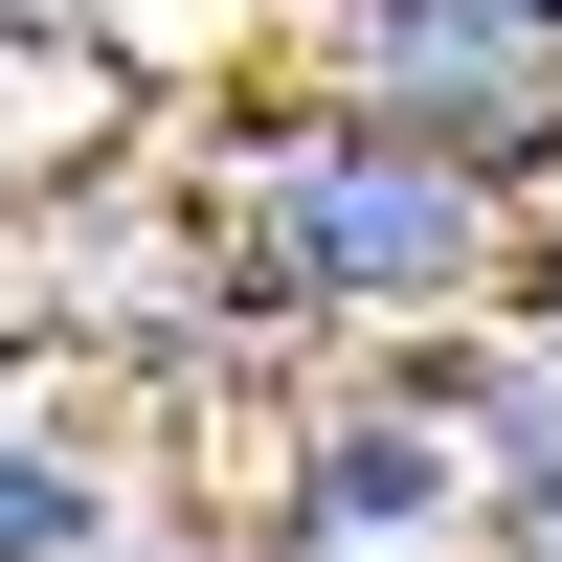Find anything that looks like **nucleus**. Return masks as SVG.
<instances>
[{
  "instance_id": "7ed1b4c3",
  "label": "nucleus",
  "mask_w": 562,
  "mask_h": 562,
  "mask_svg": "<svg viewBox=\"0 0 562 562\" xmlns=\"http://www.w3.org/2000/svg\"><path fill=\"white\" fill-rule=\"evenodd\" d=\"M473 473H495V428H473V338H383V383H338V405L293 428L270 540H315V562L450 540V518H473Z\"/></svg>"
},
{
  "instance_id": "20e7f679",
  "label": "nucleus",
  "mask_w": 562,
  "mask_h": 562,
  "mask_svg": "<svg viewBox=\"0 0 562 562\" xmlns=\"http://www.w3.org/2000/svg\"><path fill=\"white\" fill-rule=\"evenodd\" d=\"M113 540V405H90V360H0V562H90Z\"/></svg>"
},
{
  "instance_id": "f03ea898",
  "label": "nucleus",
  "mask_w": 562,
  "mask_h": 562,
  "mask_svg": "<svg viewBox=\"0 0 562 562\" xmlns=\"http://www.w3.org/2000/svg\"><path fill=\"white\" fill-rule=\"evenodd\" d=\"M293 90H338V113H383L428 158L562 203V0H315Z\"/></svg>"
},
{
  "instance_id": "39448f33",
  "label": "nucleus",
  "mask_w": 562,
  "mask_h": 562,
  "mask_svg": "<svg viewBox=\"0 0 562 562\" xmlns=\"http://www.w3.org/2000/svg\"><path fill=\"white\" fill-rule=\"evenodd\" d=\"M473 428H495L473 540L495 562H562V338H495V315H473Z\"/></svg>"
},
{
  "instance_id": "f257e3e1",
  "label": "nucleus",
  "mask_w": 562,
  "mask_h": 562,
  "mask_svg": "<svg viewBox=\"0 0 562 562\" xmlns=\"http://www.w3.org/2000/svg\"><path fill=\"white\" fill-rule=\"evenodd\" d=\"M180 225H203V293L248 338H473L495 270H518V180L428 158L338 90H270V113L180 135Z\"/></svg>"
}]
</instances>
